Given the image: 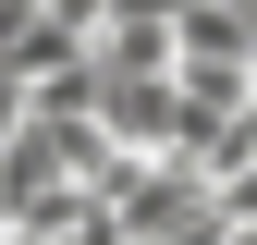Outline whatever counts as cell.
<instances>
[{
    "instance_id": "277c9868",
    "label": "cell",
    "mask_w": 257,
    "mask_h": 245,
    "mask_svg": "<svg viewBox=\"0 0 257 245\" xmlns=\"http://www.w3.org/2000/svg\"><path fill=\"white\" fill-rule=\"evenodd\" d=\"M208 208H220V233H257V172H233V184H208Z\"/></svg>"
},
{
    "instance_id": "6da1fadb",
    "label": "cell",
    "mask_w": 257,
    "mask_h": 245,
    "mask_svg": "<svg viewBox=\"0 0 257 245\" xmlns=\"http://www.w3.org/2000/svg\"><path fill=\"white\" fill-rule=\"evenodd\" d=\"M86 74H98V86H172V13H147V0H98Z\"/></svg>"
},
{
    "instance_id": "5b68a950",
    "label": "cell",
    "mask_w": 257,
    "mask_h": 245,
    "mask_svg": "<svg viewBox=\"0 0 257 245\" xmlns=\"http://www.w3.org/2000/svg\"><path fill=\"white\" fill-rule=\"evenodd\" d=\"M13 135H25V98H13V86H0V160H13Z\"/></svg>"
},
{
    "instance_id": "3957f363",
    "label": "cell",
    "mask_w": 257,
    "mask_h": 245,
    "mask_svg": "<svg viewBox=\"0 0 257 245\" xmlns=\"http://www.w3.org/2000/svg\"><path fill=\"white\" fill-rule=\"evenodd\" d=\"M172 135H184L172 86H98V147L110 160H172Z\"/></svg>"
},
{
    "instance_id": "7a4b0ae2",
    "label": "cell",
    "mask_w": 257,
    "mask_h": 245,
    "mask_svg": "<svg viewBox=\"0 0 257 245\" xmlns=\"http://www.w3.org/2000/svg\"><path fill=\"white\" fill-rule=\"evenodd\" d=\"M172 74H245L257 86V0H196V13H172Z\"/></svg>"
}]
</instances>
